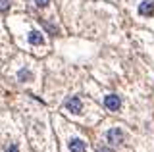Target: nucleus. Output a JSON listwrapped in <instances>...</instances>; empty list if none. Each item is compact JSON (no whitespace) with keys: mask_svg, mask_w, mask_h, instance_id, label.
I'll return each instance as SVG.
<instances>
[{"mask_svg":"<svg viewBox=\"0 0 154 152\" xmlns=\"http://www.w3.org/2000/svg\"><path fill=\"white\" fill-rule=\"evenodd\" d=\"M106 139H108V142H112V144H122L125 137H123V131L119 127H112V129L106 133Z\"/></svg>","mask_w":154,"mask_h":152,"instance_id":"obj_1","label":"nucleus"},{"mask_svg":"<svg viewBox=\"0 0 154 152\" xmlns=\"http://www.w3.org/2000/svg\"><path fill=\"white\" fill-rule=\"evenodd\" d=\"M66 108H67L71 114H79L81 108H83V104H81L79 96H71V98H67V100H66Z\"/></svg>","mask_w":154,"mask_h":152,"instance_id":"obj_3","label":"nucleus"},{"mask_svg":"<svg viewBox=\"0 0 154 152\" xmlns=\"http://www.w3.org/2000/svg\"><path fill=\"white\" fill-rule=\"evenodd\" d=\"M17 79H19V81H23V83H25V81H31V79H33V73L29 69H19L17 71Z\"/></svg>","mask_w":154,"mask_h":152,"instance_id":"obj_7","label":"nucleus"},{"mask_svg":"<svg viewBox=\"0 0 154 152\" xmlns=\"http://www.w3.org/2000/svg\"><path fill=\"white\" fill-rule=\"evenodd\" d=\"M104 106L112 112H118L119 106H122V98H119L118 94H108V96L104 98Z\"/></svg>","mask_w":154,"mask_h":152,"instance_id":"obj_2","label":"nucleus"},{"mask_svg":"<svg viewBox=\"0 0 154 152\" xmlns=\"http://www.w3.org/2000/svg\"><path fill=\"white\" fill-rule=\"evenodd\" d=\"M10 8V0H0V12H6Z\"/></svg>","mask_w":154,"mask_h":152,"instance_id":"obj_8","label":"nucleus"},{"mask_svg":"<svg viewBox=\"0 0 154 152\" xmlns=\"http://www.w3.org/2000/svg\"><path fill=\"white\" fill-rule=\"evenodd\" d=\"M45 27H46V29H48V31L52 33V35H58V27H54V25H50V23H46V21H45Z\"/></svg>","mask_w":154,"mask_h":152,"instance_id":"obj_9","label":"nucleus"},{"mask_svg":"<svg viewBox=\"0 0 154 152\" xmlns=\"http://www.w3.org/2000/svg\"><path fill=\"white\" fill-rule=\"evenodd\" d=\"M96 152H114L112 148H108V146H102V148H98Z\"/></svg>","mask_w":154,"mask_h":152,"instance_id":"obj_12","label":"nucleus"},{"mask_svg":"<svg viewBox=\"0 0 154 152\" xmlns=\"http://www.w3.org/2000/svg\"><path fill=\"white\" fill-rule=\"evenodd\" d=\"M6 152H19V148H17V144H10L6 148Z\"/></svg>","mask_w":154,"mask_h":152,"instance_id":"obj_11","label":"nucleus"},{"mask_svg":"<svg viewBox=\"0 0 154 152\" xmlns=\"http://www.w3.org/2000/svg\"><path fill=\"white\" fill-rule=\"evenodd\" d=\"M85 148H87V144L81 139H71L69 141V150L71 152H85Z\"/></svg>","mask_w":154,"mask_h":152,"instance_id":"obj_5","label":"nucleus"},{"mask_svg":"<svg viewBox=\"0 0 154 152\" xmlns=\"http://www.w3.org/2000/svg\"><path fill=\"white\" fill-rule=\"evenodd\" d=\"M48 2H50V0H35V4L38 8H45V6H48Z\"/></svg>","mask_w":154,"mask_h":152,"instance_id":"obj_10","label":"nucleus"},{"mask_svg":"<svg viewBox=\"0 0 154 152\" xmlns=\"http://www.w3.org/2000/svg\"><path fill=\"white\" fill-rule=\"evenodd\" d=\"M27 39H29L31 44H42V42H45V39H42V33H38V31H31Z\"/></svg>","mask_w":154,"mask_h":152,"instance_id":"obj_6","label":"nucleus"},{"mask_svg":"<svg viewBox=\"0 0 154 152\" xmlns=\"http://www.w3.org/2000/svg\"><path fill=\"white\" fill-rule=\"evenodd\" d=\"M139 14L141 16H152L154 14V2L152 0H144V2L139 4Z\"/></svg>","mask_w":154,"mask_h":152,"instance_id":"obj_4","label":"nucleus"}]
</instances>
